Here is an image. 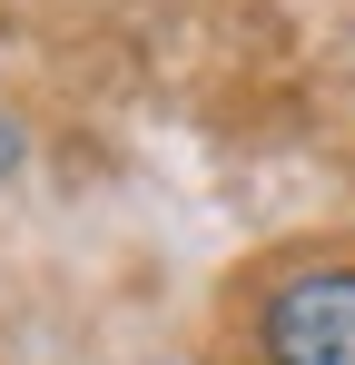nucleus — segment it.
<instances>
[{"label": "nucleus", "instance_id": "obj_1", "mask_svg": "<svg viewBox=\"0 0 355 365\" xmlns=\"http://www.w3.org/2000/svg\"><path fill=\"white\" fill-rule=\"evenodd\" d=\"M267 365H355V267H306L277 287Z\"/></svg>", "mask_w": 355, "mask_h": 365}, {"label": "nucleus", "instance_id": "obj_2", "mask_svg": "<svg viewBox=\"0 0 355 365\" xmlns=\"http://www.w3.org/2000/svg\"><path fill=\"white\" fill-rule=\"evenodd\" d=\"M0 168H20V128L10 119H0Z\"/></svg>", "mask_w": 355, "mask_h": 365}]
</instances>
